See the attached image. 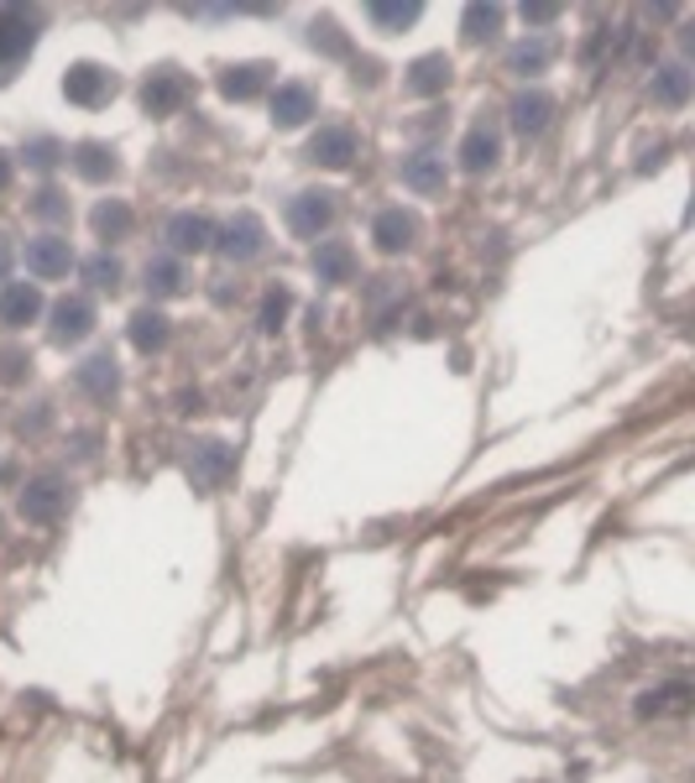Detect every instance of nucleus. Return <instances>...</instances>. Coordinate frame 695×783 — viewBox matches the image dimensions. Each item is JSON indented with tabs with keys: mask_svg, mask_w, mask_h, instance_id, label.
Listing matches in <instances>:
<instances>
[{
	"mask_svg": "<svg viewBox=\"0 0 695 783\" xmlns=\"http://www.w3.org/2000/svg\"><path fill=\"white\" fill-rule=\"evenodd\" d=\"M329 219H335V194H325V188H304V194L288 204L293 236H304V240H319V236H325Z\"/></svg>",
	"mask_w": 695,
	"mask_h": 783,
	"instance_id": "nucleus-1",
	"label": "nucleus"
},
{
	"mask_svg": "<svg viewBox=\"0 0 695 783\" xmlns=\"http://www.w3.org/2000/svg\"><path fill=\"white\" fill-rule=\"evenodd\" d=\"M32 48H37V17H27L17 6H0V69H17Z\"/></svg>",
	"mask_w": 695,
	"mask_h": 783,
	"instance_id": "nucleus-2",
	"label": "nucleus"
},
{
	"mask_svg": "<svg viewBox=\"0 0 695 783\" xmlns=\"http://www.w3.org/2000/svg\"><path fill=\"white\" fill-rule=\"evenodd\" d=\"M63 94H69L73 105H105L110 94H115V73L100 69V63H73L69 73H63Z\"/></svg>",
	"mask_w": 695,
	"mask_h": 783,
	"instance_id": "nucleus-3",
	"label": "nucleus"
},
{
	"mask_svg": "<svg viewBox=\"0 0 695 783\" xmlns=\"http://www.w3.org/2000/svg\"><path fill=\"white\" fill-rule=\"evenodd\" d=\"M215 246H219L225 261H252V256H262V246H267V225H262L256 215H236L215 236Z\"/></svg>",
	"mask_w": 695,
	"mask_h": 783,
	"instance_id": "nucleus-4",
	"label": "nucleus"
},
{
	"mask_svg": "<svg viewBox=\"0 0 695 783\" xmlns=\"http://www.w3.org/2000/svg\"><path fill=\"white\" fill-rule=\"evenodd\" d=\"M73 267V251L63 236H37L27 240V272L42 277V282H53V277H69Z\"/></svg>",
	"mask_w": 695,
	"mask_h": 783,
	"instance_id": "nucleus-5",
	"label": "nucleus"
},
{
	"mask_svg": "<svg viewBox=\"0 0 695 783\" xmlns=\"http://www.w3.org/2000/svg\"><path fill=\"white\" fill-rule=\"evenodd\" d=\"M413 236H419V219L408 215V209H382V215L371 219V240H377V251H387V256L408 251Z\"/></svg>",
	"mask_w": 695,
	"mask_h": 783,
	"instance_id": "nucleus-6",
	"label": "nucleus"
},
{
	"mask_svg": "<svg viewBox=\"0 0 695 783\" xmlns=\"http://www.w3.org/2000/svg\"><path fill=\"white\" fill-rule=\"evenodd\" d=\"M309 163H319V167H350V163H356V131H350V126L314 131Z\"/></svg>",
	"mask_w": 695,
	"mask_h": 783,
	"instance_id": "nucleus-7",
	"label": "nucleus"
},
{
	"mask_svg": "<svg viewBox=\"0 0 695 783\" xmlns=\"http://www.w3.org/2000/svg\"><path fill=\"white\" fill-rule=\"evenodd\" d=\"M183 94H188L183 73L178 69H157L142 84V110H146V115H173V110L183 105Z\"/></svg>",
	"mask_w": 695,
	"mask_h": 783,
	"instance_id": "nucleus-8",
	"label": "nucleus"
},
{
	"mask_svg": "<svg viewBox=\"0 0 695 783\" xmlns=\"http://www.w3.org/2000/svg\"><path fill=\"white\" fill-rule=\"evenodd\" d=\"M37 313H42L37 282H6V288H0V324L6 329H27Z\"/></svg>",
	"mask_w": 695,
	"mask_h": 783,
	"instance_id": "nucleus-9",
	"label": "nucleus"
},
{
	"mask_svg": "<svg viewBox=\"0 0 695 783\" xmlns=\"http://www.w3.org/2000/svg\"><path fill=\"white\" fill-rule=\"evenodd\" d=\"M90 329H94V303H90V298H63V303H53V340H58V346H79Z\"/></svg>",
	"mask_w": 695,
	"mask_h": 783,
	"instance_id": "nucleus-10",
	"label": "nucleus"
},
{
	"mask_svg": "<svg viewBox=\"0 0 695 783\" xmlns=\"http://www.w3.org/2000/svg\"><path fill=\"white\" fill-rule=\"evenodd\" d=\"M63 502H69L63 481H58V475H42V481H32L27 496H21V517H27V523H53L58 512H63Z\"/></svg>",
	"mask_w": 695,
	"mask_h": 783,
	"instance_id": "nucleus-11",
	"label": "nucleus"
},
{
	"mask_svg": "<svg viewBox=\"0 0 695 783\" xmlns=\"http://www.w3.org/2000/svg\"><path fill=\"white\" fill-rule=\"evenodd\" d=\"M314 115V90L309 84H277L273 90V126L293 131Z\"/></svg>",
	"mask_w": 695,
	"mask_h": 783,
	"instance_id": "nucleus-12",
	"label": "nucleus"
},
{
	"mask_svg": "<svg viewBox=\"0 0 695 783\" xmlns=\"http://www.w3.org/2000/svg\"><path fill=\"white\" fill-rule=\"evenodd\" d=\"M167 246L178 256H200L215 246V225L204 215H173V225H167Z\"/></svg>",
	"mask_w": 695,
	"mask_h": 783,
	"instance_id": "nucleus-13",
	"label": "nucleus"
},
{
	"mask_svg": "<svg viewBox=\"0 0 695 783\" xmlns=\"http://www.w3.org/2000/svg\"><path fill=\"white\" fill-rule=\"evenodd\" d=\"M549 115H554V100L539 94V90L512 100V131H518V136H539V131L549 126Z\"/></svg>",
	"mask_w": 695,
	"mask_h": 783,
	"instance_id": "nucleus-14",
	"label": "nucleus"
},
{
	"mask_svg": "<svg viewBox=\"0 0 695 783\" xmlns=\"http://www.w3.org/2000/svg\"><path fill=\"white\" fill-rule=\"evenodd\" d=\"M402 183H408L413 194H439V188H444V157H429V152L402 157Z\"/></svg>",
	"mask_w": 695,
	"mask_h": 783,
	"instance_id": "nucleus-15",
	"label": "nucleus"
},
{
	"mask_svg": "<svg viewBox=\"0 0 695 783\" xmlns=\"http://www.w3.org/2000/svg\"><path fill=\"white\" fill-rule=\"evenodd\" d=\"M444 84H450V58H444V53L419 58V63L408 69V79H402V90H408V94H439Z\"/></svg>",
	"mask_w": 695,
	"mask_h": 783,
	"instance_id": "nucleus-16",
	"label": "nucleus"
},
{
	"mask_svg": "<svg viewBox=\"0 0 695 783\" xmlns=\"http://www.w3.org/2000/svg\"><path fill=\"white\" fill-rule=\"evenodd\" d=\"M314 272H319V282H350L356 256H350L346 240H319V251H314Z\"/></svg>",
	"mask_w": 695,
	"mask_h": 783,
	"instance_id": "nucleus-17",
	"label": "nucleus"
},
{
	"mask_svg": "<svg viewBox=\"0 0 695 783\" xmlns=\"http://www.w3.org/2000/svg\"><path fill=\"white\" fill-rule=\"evenodd\" d=\"M262 90H267V63H241V69L219 73V94L225 100H256Z\"/></svg>",
	"mask_w": 695,
	"mask_h": 783,
	"instance_id": "nucleus-18",
	"label": "nucleus"
},
{
	"mask_svg": "<svg viewBox=\"0 0 695 783\" xmlns=\"http://www.w3.org/2000/svg\"><path fill=\"white\" fill-rule=\"evenodd\" d=\"M497 131H487V126H471L466 131V142H460V167L466 173H487V167L497 163Z\"/></svg>",
	"mask_w": 695,
	"mask_h": 783,
	"instance_id": "nucleus-19",
	"label": "nucleus"
},
{
	"mask_svg": "<svg viewBox=\"0 0 695 783\" xmlns=\"http://www.w3.org/2000/svg\"><path fill=\"white\" fill-rule=\"evenodd\" d=\"M131 346L142 350V356H152V350L167 346V319L157 309H136L131 313Z\"/></svg>",
	"mask_w": 695,
	"mask_h": 783,
	"instance_id": "nucleus-20",
	"label": "nucleus"
},
{
	"mask_svg": "<svg viewBox=\"0 0 695 783\" xmlns=\"http://www.w3.org/2000/svg\"><path fill=\"white\" fill-rule=\"evenodd\" d=\"M685 100H691V73L679 69V63H664V69L654 73V105L679 110Z\"/></svg>",
	"mask_w": 695,
	"mask_h": 783,
	"instance_id": "nucleus-21",
	"label": "nucleus"
},
{
	"mask_svg": "<svg viewBox=\"0 0 695 783\" xmlns=\"http://www.w3.org/2000/svg\"><path fill=\"white\" fill-rule=\"evenodd\" d=\"M73 167H79V178L105 183L110 173H115V152L100 146V142H79V146H73Z\"/></svg>",
	"mask_w": 695,
	"mask_h": 783,
	"instance_id": "nucleus-22",
	"label": "nucleus"
},
{
	"mask_svg": "<svg viewBox=\"0 0 695 783\" xmlns=\"http://www.w3.org/2000/svg\"><path fill=\"white\" fill-rule=\"evenodd\" d=\"M79 387H84L90 398H110V392L121 387V371H115L110 356H90V361L79 365Z\"/></svg>",
	"mask_w": 695,
	"mask_h": 783,
	"instance_id": "nucleus-23",
	"label": "nucleus"
},
{
	"mask_svg": "<svg viewBox=\"0 0 695 783\" xmlns=\"http://www.w3.org/2000/svg\"><path fill=\"white\" fill-rule=\"evenodd\" d=\"M146 292H157V298H173V292H183L178 256H152V261H146Z\"/></svg>",
	"mask_w": 695,
	"mask_h": 783,
	"instance_id": "nucleus-24",
	"label": "nucleus"
},
{
	"mask_svg": "<svg viewBox=\"0 0 695 783\" xmlns=\"http://www.w3.org/2000/svg\"><path fill=\"white\" fill-rule=\"evenodd\" d=\"M94 230H100V240H121L131 230V209L121 199H105L94 209Z\"/></svg>",
	"mask_w": 695,
	"mask_h": 783,
	"instance_id": "nucleus-25",
	"label": "nucleus"
},
{
	"mask_svg": "<svg viewBox=\"0 0 695 783\" xmlns=\"http://www.w3.org/2000/svg\"><path fill=\"white\" fill-rule=\"evenodd\" d=\"M194 460H200V465H194L200 486H215L219 475H225V465H231V450H225V444H200V450H194Z\"/></svg>",
	"mask_w": 695,
	"mask_h": 783,
	"instance_id": "nucleus-26",
	"label": "nucleus"
},
{
	"mask_svg": "<svg viewBox=\"0 0 695 783\" xmlns=\"http://www.w3.org/2000/svg\"><path fill=\"white\" fill-rule=\"evenodd\" d=\"M497 27H502V11H497V6H471V11H466V37H471V42L492 37Z\"/></svg>",
	"mask_w": 695,
	"mask_h": 783,
	"instance_id": "nucleus-27",
	"label": "nucleus"
},
{
	"mask_svg": "<svg viewBox=\"0 0 695 783\" xmlns=\"http://www.w3.org/2000/svg\"><path fill=\"white\" fill-rule=\"evenodd\" d=\"M419 0H408V6H371L366 17L377 21V27H408V21H419Z\"/></svg>",
	"mask_w": 695,
	"mask_h": 783,
	"instance_id": "nucleus-28",
	"label": "nucleus"
},
{
	"mask_svg": "<svg viewBox=\"0 0 695 783\" xmlns=\"http://www.w3.org/2000/svg\"><path fill=\"white\" fill-rule=\"evenodd\" d=\"M549 63V42H523L512 48V73H539Z\"/></svg>",
	"mask_w": 695,
	"mask_h": 783,
	"instance_id": "nucleus-29",
	"label": "nucleus"
},
{
	"mask_svg": "<svg viewBox=\"0 0 695 783\" xmlns=\"http://www.w3.org/2000/svg\"><path fill=\"white\" fill-rule=\"evenodd\" d=\"M685 694H691L685 684H664L658 694H643L638 711H643V715H654V711H679V705H685Z\"/></svg>",
	"mask_w": 695,
	"mask_h": 783,
	"instance_id": "nucleus-30",
	"label": "nucleus"
},
{
	"mask_svg": "<svg viewBox=\"0 0 695 783\" xmlns=\"http://www.w3.org/2000/svg\"><path fill=\"white\" fill-rule=\"evenodd\" d=\"M84 277H90L94 288H115L121 282V261L115 256H94V261H84Z\"/></svg>",
	"mask_w": 695,
	"mask_h": 783,
	"instance_id": "nucleus-31",
	"label": "nucleus"
},
{
	"mask_svg": "<svg viewBox=\"0 0 695 783\" xmlns=\"http://www.w3.org/2000/svg\"><path fill=\"white\" fill-rule=\"evenodd\" d=\"M288 309H293V298L283 288H273L267 292V303H262V329H277L283 319H288Z\"/></svg>",
	"mask_w": 695,
	"mask_h": 783,
	"instance_id": "nucleus-32",
	"label": "nucleus"
},
{
	"mask_svg": "<svg viewBox=\"0 0 695 783\" xmlns=\"http://www.w3.org/2000/svg\"><path fill=\"white\" fill-rule=\"evenodd\" d=\"M21 365H27V356H21V350H6V356H0V382H17Z\"/></svg>",
	"mask_w": 695,
	"mask_h": 783,
	"instance_id": "nucleus-33",
	"label": "nucleus"
},
{
	"mask_svg": "<svg viewBox=\"0 0 695 783\" xmlns=\"http://www.w3.org/2000/svg\"><path fill=\"white\" fill-rule=\"evenodd\" d=\"M53 152H58L53 142H37V146H32V163H37V167H53V163H58Z\"/></svg>",
	"mask_w": 695,
	"mask_h": 783,
	"instance_id": "nucleus-34",
	"label": "nucleus"
},
{
	"mask_svg": "<svg viewBox=\"0 0 695 783\" xmlns=\"http://www.w3.org/2000/svg\"><path fill=\"white\" fill-rule=\"evenodd\" d=\"M554 17V6H523V21H549Z\"/></svg>",
	"mask_w": 695,
	"mask_h": 783,
	"instance_id": "nucleus-35",
	"label": "nucleus"
},
{
	"mask_svg": "<svg viewBox=\"0 0 695 783\" xmlns=\"http://www.w3.org/2000/svg\"><path fill=\"white\" fill-rule=\"evenodd\" d=\"M6 188H11V157L0 152V194H6Z\"/></svg>",
	"mask_w": 695,
	"mask_h": 783,
	"instance_id": "nucleus-36",
	"label": "nucleus"
},
{
	"mask_svg": "<svg viewBox=\"0 0 695 783\" xmlns=\"http://www.w3.org/2000/svg\"><path fill=\"white\" fill-rule=\"evenodd\" d=\"M6 272H11V246L0 240V282H6Z\"/></svg>",
	"mask_w": 695,
	"mask_h": 783,
	"instance_id": "nucleus-37",
	"label": "nucleus"
}]
</instances>
